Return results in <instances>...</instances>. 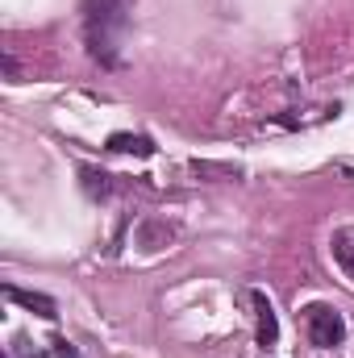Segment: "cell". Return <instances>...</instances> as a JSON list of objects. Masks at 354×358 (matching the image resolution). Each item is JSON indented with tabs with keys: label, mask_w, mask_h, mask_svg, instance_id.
Returning <instances> with one entry per match:
<instances>
[{
	"label": "cell",
	"mask_w": 354,
	"mask_h": 358,
	"mask_svg": "<svg viewBox=\"0 0 354 358\" xmlns=\"http://www.w3.org/2000/svg\"><path fill=\"white\" fill-rule=\"evenodd\" d=\"M129 4L134 0H84V34H88V50L100 63H117L125 25H129Z\"/></svg>",
	"instance_id": "cell-1"
},
{
	"label": "cell",
	"mask_w": 354,
	"mask_h": 358,
	"mask_svg": "<svg viewBox=\"0 0 354 358\" xmlns=\"http://www.w3.org/2000/svg\"><path fill=\"white\" fill-rule=\"evenodd\" d=\"M304 325H309L313 346H325V350L346 338V321H342V313L334 304H309L304 308Z\"/></svg>",
	"instance_id": "cell-2"
},
{
	"label": "cell",
	"mask_w": 354,
	"mask_h": 358,
	"mask_svg": "<svg viewBox=\"0 0 354 358\" xmlns=\"http://www.w3.org/2000/svg\"><path fill=\"white\" fill-rule=\"evenodd\" d=\"M4 296H8L13 304H21V308H29V313L46 317V321H55V317H59L55 300H50V296H42V292H21V287H4Z\"/></svg>",
	"instance_id": "cell-3"
},
{
	"label": "cell",
	"mask_w": 354,
	"mask_h": 358,
	"mask_svg": "<svg viewBox=\"0 0 354 358\" xmlns=\"http://www.w3.org/2000/svg\"><path fill=\"white\" fill-rule=\"evenodd\" d=\"M250 300H255V308H259V342H263V346H275V338H279V321H275L271 300H267L263 292H255Z\"/></svg>",
	"instance_id": "cell-4"
},
{
	"label": "cell",
	"mask_w": 354,
	"mask_h": 358,
	"mask_svg": "<svg viewBox=\"0 0 354 358\" xmlns=\"http://www.w3.org/2000/svg\"><path fill=\"white\" fill-rule=\"evenodd\" d=\"M108 150H121V155H142V159H150V155H155V142H150V138H142V134H113V138H108Z\"/></svg>",
	"instance_id": "cell-5"
},
{
	"label": "cell",
	"mask_w": 354,
	"mask_h": 358,
	"mask_svg": "<svg viewBox=\"0 0 354 358\" xmlns=\"http://www.w3.org/2000/svg\"><path fill=\"white\" fill-rule=\"evenodd\" d=\"M334 259H338L342 271L354 279V229H338V234H334Z\"/></svg>",
	"instance_id": "cell-6"
},
{
	"label": "cell",
	"mask_w": 354,
	"mask_h": 358,
	"mask_svg": "<svg viewBox=\"0 0 354 358\" xmlns=\"http://www.w3.org/2000/svg\"><path fill=\"white\" fill-rule=\"evenodd\" d=\"M104 171H84V187H88L92 196H104V192H108V183H104Z\"/></svg>",
	"instance_id": "cell-7"
},
{
	"label": "cell",
	"mask_w": 354,
	"mask_h": 358,
	"mask_svg": "<svg viewBox=\"0 0 354 358\" xmlns=\"http://www.w3.org/2000/svg\"><path fill=\"white\" fill-rule=\"evenodd\" d=\"M55 358H80V355H76V346H71L67 338H59V342H55Z\"/></svg>",
	"instance_id": "cell-8"
}]
</instances>
